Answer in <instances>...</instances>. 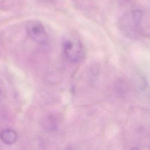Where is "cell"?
<instances>
[{
    "mask_svg": "<svg viewBox=\"0 0 150 150\" xmlns=\"http://www.w3.org/2000/svg\"><path fill=\"white\" fill-rule=\"evenodd\" d=\"M0 99H1V92H0Z\"/></svg>",
    "mask_w": 150,
    "mask_h": 150,
    "instance_id": "cell-5",
    "label": "cell"
},
{
    "mask_svg": "<svg viewBox=\"0 0 150 150\" xmlns=\"http://www.w3.org/2000/svg\"><path fill=\"white\" fill-rule=\"evenodd\" d=\"M118 1L122 5H127L128 3H129V2L131 1V0H118Z\"/></svg>",
    "mask_w": 150,
    "mask_h": 150,
    "instance_id": "cell-4",
    "label": "cell"
},
{
    "mask_svg": "<svg viewBox=\"0 0 150 150\" xmlns=\"http://www.w3.org/2000/svg\"><path fill=\"white\" fill-rule=\"evenodd\" d=\"M16 132L11 129H5L0 133V138L2 141L6 145H12L14 144L17 139Z\"/></svg>",
    "mask_w": 150,
    "mask_h": 150,
    "instance_id": "cell-3",
    "label": "cell"
},
{
    "mask_svg": "<svg viewBox=\"0 0 150 150\" xmlns=\"http://www.w3.org/2000/svg\"><path fill=\"white\" fill-rule=\"evenodd\" d=\"M63 50L66 59L71 63L79 62L84 56V50L81 43L74 37L64 39Z\"/></svg>",
    "mask_w": 150,
    "mask_h": 150,
    "instance_id": "cell-1",
    "label": "cell"
},
{
    "mask_svg": "<svg viewBox=\"0 0 150 150\" xmlns=\"http://www.w3.org/2000/svg\"><path fill=\"white\" fill-rule=\"evenodd\" d=\"M28 36L33 41L40 45H45L48 40L47 32L43 24L36 20H32L28 22L26 26Z\"/></svg>",
    "mask_w": 150,
    "mask_h": 150,
    "instance_id": "cell-2",
    "label": "cell"
}]
</instances>
